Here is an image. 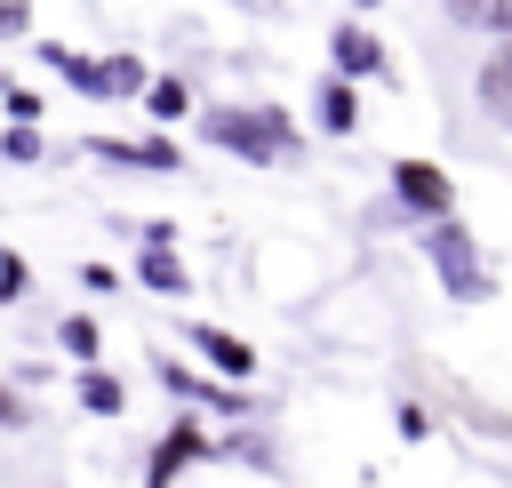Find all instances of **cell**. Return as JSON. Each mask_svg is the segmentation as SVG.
Returning <instances> with one entry per match:
<instances>
[{"instance_id": "1", "label": "cell", "mask_w": 512, "mask_h": 488, "mask_svg": "<svg viewBox=\"0 0 512 488\" xmlns=\"http://www.w3.org/2000/svg\"><path fill=\"white\" fill-rule=\"evenodd\" d=\"M200 136L208 144H224V152H240V160H288L304 136H296V120L280 112V104H256V112H240V104H224V112H208L200 120Z\"/></svg>"}, {"instance_id": "2", "label": "cell", "mask_w": 512, "mask_h": 488, "mask_svg": "<svg viewBox=\"0 0 512 488\" xmlns=\"http://www.w3.org/2000/svg\"><path fill=\"white\" fill-rule=\"evenodd\" d=\"M424 256H432V272L448 280L456 304H488V296H496V272L480 264V240L464 232V216H440V224L424 232Z\"/></svg>"}, {"instance_id": "3", "label": "cell", "mask_w": 512, "mask_h": 488, "mask_svg": "<svg viewBox=\"0 0 512 488\" xmlns=\"http://www.w3.org/2000/svg\"><path fill=\"white\" fill-rule=\"evenodd\" d=\"M384 184H392V200H400V208H416L424 224L456 216V184H448V168H440V160H392V168H384Z\"/></svg>"}, {"instance_id": "4", "label": "cell", "mask_w": 512, "mask_h": 488, "mask_svg": "<svg viewBox=\"0 0 512 488\" xmlns=\"http://www.w3.org/2000/svg\"><path fill=\"white\" fill-rule=\"evenodd\" d=\"M208 456H216V440L200 432V416H176V424L160 432L152 464H144V488H176V472H184V464H208Z\"/></svg>"}, {"instance_id": "5", "label": "cell", "mask_w": 512, "mask_h": 488, "mask_svg": "<svg viewBox=\"0 0 512 488\" xmlns=\"http://www.w3.org/2000/svg\"><path fill=\"white\" fill-rule=\"evenodd\" d=\"M88 152L112 160V168H152V176H168V168L184 160L168 136H88Z\"/></svg>"}, {"instance_id": "6", "label": "cell", "mask_w": 512, "mask_h": 488, "mask_svg": "<svg viewBox=\"0 0 512 488\" xmlns=\"http://www.w3.org/2000/svg\"><path fill=\"white\" fill-rule=\"evenodd\" d=\"M328 56H336V80H376L384 72V40L368 24H336L328 32Z\"/></svg>"}, {"instance_id": "7", "label": "cell", "mask_w": 512, "mask_h": 488, "mask_svg": "<svg viewBox=\"0 0 512 488\" xmlns=\"http://www.w3.org/2000/svg\"><path fill=\"white\" fill-rule=\"evenodd\" d=\"M152 376H160L176 400H208V408H232V416L248 408V392H240V384H208V376H192V368H184V360H168V352L152 360Z\"/></svg>"}, {"instance_id": "8", "label": "cell", "mask_w": 512, "mask_h": 488, "mask_svg": "<svg viewBox=\"0 0 512 488\" xmlns=\"http://www.w3.org/2000/svg\"><path fill=\"white\" fill-rule=\"evenodd\" d=\"M184 336H192V352L216 360L224 376H256V352H248L240 336H224V328H208V320H184Z\"/></svg>"}, {"instance_id": "9", "label": "cell", "mask_w": 512, "mask_h": 488, "mask_svg": "<svg viewBox=\"0 0 512 488\" xmlns=\"http://www.w3.org/2000/svg\"><path fill=\"white\" fill-rule=\"evenodd\" d=\"M472 88H480V112H488L496 128H512V40L480 64V80H472Z\"/></svg>"}, {"instance_id": "10", "label": "cell", "mask_w": 512, "mask_h": 488, "mask_svg": "<svg viewBox=\"0 0 512 488\" xmlns=\"http://www.w3.org/2000/svg\"><path fill=\"white\" fill-rule=\"evenodd\" d=\"M312 112H320V128H328V136H352V128H360V96H352V80H336V72H328V80L312 88Z\"/></svg>"}, {"instance_id": "11", "label": "cell", "mask_w": 512, "mask_h": 488, "mask_svg": "<svg viewBox=\"0 0 512 488\" xmlns=\"http://www.w3.org/2000/svg\"><path fill=\"white\" fill-rule=\"evenodd\" d=\"M136 280H144L152 296H192V272H184L176 248H136Z\"/></svg>"}, {"instance_id": "12", "label": "cell", "mask_w": 512, "mask_h": 488, "mask_svg": "<svg viewBox=\"0 0 512 488\" xmlns=\"http://www.w3.org/2000/svg\"><path fill=\"white\" fill-rule=\"evenodd\" d=\"M40 64H48L64 88H80V96H104V80H96V56H88V48H64V40H48V48H40Z\"/></svg>"}, {"instance_id": "13", "label": "cell", "mask_w": 512, "mask_h": 488, "mask_svg": "<svg viewBox=\"0 0 512 488\" xmlns=\"http://www.w3.org/2000/svg\"><path fill=\"white\" fill-rule=\"evenodd\" d=\"M80 408L88 416H128V384L112 368H80Z\"/></svg>"}, {"instance_id": "14", "label": "cell", "mask_w": 512, "mask_h": 488, "mask_svg": "<svg viewBox=\"0 0 512 488\" xmlns=\"http://www.w3.org/2000/svg\"><path fill=\"white\" fill-rule=\"evenodd\" d=\"M448 16H456V24H472V32L512 40V0H448Z\"/></svg>"}, {"instance_id": "15", "label": "cell", "mask_w": 512, "mask_h": 488, "mask_svg": "<svg viewBox=\"0 0 512 488\" xmlns=\"http://www.w3.org/2000/svg\"><path fill=\"white\" fill-rule=\"evenodd\" d=\"M96 80H104V96H144V56H96Z\"/></svg>"}, {"instance_id": "16", "label": "cell", "mask_w": 512, "mask_h": 488, "mask_svg": "<svg viewBox=\"0 0 512 488\" xmlns=\"http://www.w3.org/2000/svg\"><path fill=\"white\" fill-rule=\"evenodd\" d=\"M144 112H152V120H184V112H192V88H184V80H144Z\"/></svg>"}, {"instance_id": "17", "label": "cell", "mask_w": 512, "mask_h": 488, "mask_svg": "<svg viewBox=\"0 0 512 488\" xmlns=\"http://www.w3.org/2000/svg\"><path fill=\"white\" fill-rule=\"evenodd\" d=\"M56 336H64V352H72L80 368H96V320H88V312H64V328H56Z\"/></svg>"}, {"instance_id": "18", "label": "cell", "mask_w": 512, "mask_h": 488, "mask_svg": "<svg viewBox=\"0 0 512 488\" xmlns=\"http://www.w3.org/2000/svg\"><path fill=\"white\" fill-rule=\"evenodd\" d=\"M0 152H8V160H40V128H24V120H16V128L0 136Z\"/></svg>"}, {"instance_id": "19", "label": "cell", "mask_w": 512, "mask_h": 488, "mask_svg": "<svg viewBox=\"0 0 512 488\" xmlns=\"http://www.w3.org/2000/svg\"><path fill=\"white\" fill-rule=\"evenodd\" d=\"M392 424H400V440H432V416H424L416 400H400V408H392Z\"/></svg>"}, {"instance_id": "20", "label": "cell", "mask_w": 512, "mask_h": 488, "mask_svg": "<svg viewBox=\"0 0 512 488\" xmlns=\"http://www.w3.org/2000/svg\"><path fill=\"white\" fill-rule=\"evenodd\" d=\"M24 280H32V272H24V256H16V248H0V304H8V296H24Z\"/></svg>"}, {"instance_id": "21", "label": "cell", "mask_w": 512, "mask_h": 488, "mask_svg": "<svg viewBox=\"0 0 512 488\" xmlns=\"http://www.w3.org/2000/svg\"><path fill=\"white\" fill-rule=\"evenodd\" d=\"M0 104H8V112H16V120H24V128H32V120H40V96H32V88H0Z\"/></svg>"}, {"instance_id": "22", "label": "cell", "mask_w": 512, "mask_h": 488, "mask_svg": "<svg viewBox=\"0 0 512 488\" xmlns=\"http://www.w3.org/2000/svg\"><path fill=\"white\" fill-rule=\"evenodd\" d=\"M32 24V0H0V40H16Z\"/></svg>"}, {"instance_id": "23", "label": "cell", "mask_w": 512, "mask_h": 488, "mask_svg": "<svg viewBox=\"0 0 512 488\" xmlns=\"http://www.w3.org/2000/svg\"><path fill=\"white\" fill-rule=\"evenodd\" d=\"M24 416H32V408H24V392H8V384H0V424H24Z\"/></svg>"}, {"instance_id": "24", "label": "cell", "mask_w": 512, "mask_h": 488, "mask_svg": "<svg viewBox=\"0 0 512 488\" xmlns=\"http://www.w3.org/2000/svg\"><path fill=\"white\" fill-rule=\"evenodd\" d=\"M256 8H272V0H256Z\"/></svg>"}, {"instance_id": "25", "label": "cell", "mask_w": 512, "mask_h": 488, "mask_svg": "<svg viewBox=\"0 0 512 488\" xmlns=\"http://www.w3.org/2000/svg\"><path fill=\"white\" fill-rule=\"evenodd\" d=\"M360 8H376V0H360Z\"/></svg>"}]
</instances>
